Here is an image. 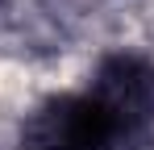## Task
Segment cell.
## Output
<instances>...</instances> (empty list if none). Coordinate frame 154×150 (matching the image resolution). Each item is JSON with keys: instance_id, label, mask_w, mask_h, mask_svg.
Returning a JSON list of instances; mask_svg holds the SVG:
<instances>
[{"instance_id": "6da1fadb", "label": "cell", "mask_w": 154, "mask_h": 150, "mask_svg": "<svg viewBox=\"0 0 154 150\" xmlns=\"http://www.w3.org/2000/svg\"><path fill=\"white\" fill-rule=\"evenodd\" d=\"M83 96L100 113L104 129L112 138V150H133L142 142H150V133H154V63L137 58V54H117L96 71L92 88Z\"/></svg>"}]
</instances>
